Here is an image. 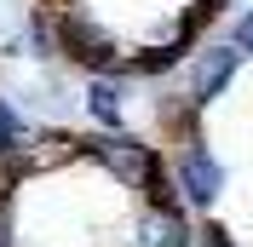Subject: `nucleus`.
I'll list each match as a JSON object with an SVG mask.
<instances>
[{"mask_svg":"<svg viewBox=\"0 0 253 247\" xmlns=\"http://www.w3.org/2000/svg\"><path fill=\"white\" fill-rule=\"evenodd\" d=\"M81 150L126 190H150L156 178H167V161L156 155V144L126 138V132H92V138H81Z\"/></svg>","mask_w":253,"mask_h":247,"instance_id":"f257e3e1","label":"nucleus"},{"mask_svg":"<svg viewBox=\"0 0 253 247\" xmlns=\"http://www.w3.org/2000/svg\"><path fill=\"white\" fill-rule=\"evenodd\" d=\"M167 172H173V190H178L184 207H213L219 190H224V167H219V155L207 150L202 138H178Z\"/></svg>","mask_w":253,"mask_h":247,"instance_id":"f03ea898","label":"nucleus"},{"mask_svg":"<svg viewBox=\"0 0 253 247\" xmlns=\"http://www.w3.org/2000/svg\"><path fill=\"white\" fill-rule=\"evenodd\" d=\"M58 52H69L75 63H86L92 75H115V69L126 63V52L98 29L92 17H81V12H63L58 17Z\"/></svg>","mask_w":253,"mask_h":247,"instance_id":"7ed1b4c3","label":"nucleus"},{"mask_svg":"<svg viewBox=\"0 0 253 247\" xmlns=\"http://www.w3.org/2000/svg\"><path fill=\"white\" fill-rule=\"evenodd\" d=\"M236 63H242L236 46H202L196 58H190V75H184V104L190 109H207L230 81H236Z\"/></svg>","mask_w":253,"mask_h":247,"instance_id":"20e7f679","label":"nucleus"},{"mask_svg":"<svg viewBox=\"0 0 253 247\" xmlns=\"http://www.w3.org/2000/svg\"><path fill=\"white\" fill-rule=\"evenodd\" d=\"M75 155H81V138H69V132H41V138L23 144V155H17L12 167H17V178H29V172H52V167H63V161H75Z\"/></svg>","mask_w":253,"mask_h":247,"instance_id":"39448f33","label":"nucleus"},{"mask_svg":"<svg viewBox=\"0 0 253 247\" xmlns=\"http://www.w3.org/2000/svg\"><path fill=\"white\" fill-rule=\"evenodd\" d=\"M86 109H92V121L104 126V132H115V126H126V92L115 75H92L86 81Z\"/></svg>","mask_w":253,"mask_h":247,"instance_id":"423d86ee","label":"nucleus"},{"mask_svg":"<svg viewBox=\"0 0 253 247\" xmlns=\"http://www.w3.org/2000/svg\"><path fill=\"white\" fill-rule=\"evenodd\" d=\"M29 138H35V132L23 126V115L12 109V98H0V161H17Z\"/></svg>","mask_w":253,"mask_h":247,"instance_id":"0eeeda50","label":"nucleus"},{"mask_svg":"<svg viewBox=\"0 0 253 247\" xmlns=\"http://www.w3.org/2000/svg\"><path fill=\"white\" fill-rule=\"evenodd\" d=\"M29 46L41 52V58H52V52H58V23H52L46 12H35V17H29Z\"/></svg>","mask_w":253,"mask_h":247,"instance_id":"6e6552de","label":"nucleus"},{"mask_svg":"<svg viewBox=\"0 0 253 247\" xmlns=\"http://www.w3.org/2000/svg\"><path fill=\"white\" fill-rule=\"evenodd\" d=\"M230 46H236L242 58H253V12H248V17H236V41H230Z\"/></svg>","mask_w":253,"mask_h":247,"instance_id":"1a4fd4ad","label":"nucleus"},{"mask_svg":"<svg viewBox=\"0 0 253 247\" xmlns=\"http://www.w3.org/2000/svg\"><path fill=\"white\" fill-rule=\"evenodd\" d=\"M0 247H12V213H0Z\"/></svg>","mask_w":253,"mask_h":247,"instance_id":"9d476101","label":"nucleus"}]
</instances>
